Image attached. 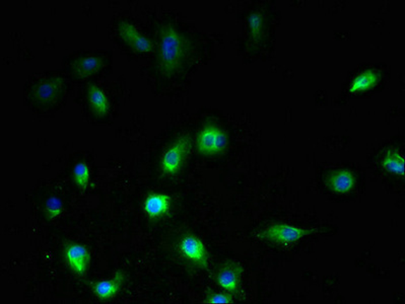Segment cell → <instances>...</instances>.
I'll use <instances>...</instances> for the list:
<instances>
[{
    "instance_id": "cell-7",
    "label": "cell",
    "mask_w": 405,
    "mask_h": 304,
    "mask_svg": "<svg viewBox=\"0 0 405 304\" xmlns=\"http://www.w3.org/2000/svg\"><path fill=\"white\" fill-rule=\"evenodd\" d=\"M119 36L128 46L138 53L147 54L154 50V43L151 39L144 36L139 29L127 20H122L118 27Z\"/></svg>"
},
{
    "instance_id": "cell-19",
    "label": "cell",
    "mask_w": 405,
    "mask_h": 304,
    "mask_svg": "<svg viewBox=\"0 0 405 304\" xmlns=\"http://www.w3.org/2000/svg\"><path fill=\"white\" fill-rule=\"evenodd\" d=\"M247 24L251 38L259 40L264 29L263 15L259 11H253L248 17Z\"/></svg>"
},
{
    "instance_id": "cell-20",
    "label": "cell",
    "mask_w": 405,
    "mask_h": 304,
    "mask_svg": "<svg viewBox=\"0 0 405 304\" xmlns=\"http://www.w3.org/2000/svg\"><path fill=\"white\" fill-rule=\"evenodd\" d=\"M206 303L209 304H230L233 303V296L228 292H216L207 296Z\"/></svg>"
},
{
    "instance_id": "cell-16",
    "label": "cell",
    "mask_w": 405,
    "mask_h": 304,
    "mask_svg": "<svg viewBox=\"0 0 405 304\" xmlns=\"http://www.w3.org/2000/svg\"><path fill=\"white\" fill-rule=\"evenodd\" d=\"M382 167L391 174L397 176L404 177V156L401 152L397 149H389L386 151L385 156H383L381 161Z\"/></svg>"
},
{
    "instance_id": "cell-15",
    "label": "cell",
    "mask_w": 405,
    "mask_h": 304,
    "mask_svg": "<svg viewBox=\"0 0 405 304\" xmlns=\"http://www.w3.org/2000/svg\"><path fill=\"white\" fill-rule=\"evenodd\" d=\"M381 80V73L376 69H367L359 73L354 78L351 85H349V94L363 93L369 91L378 85Z\"/></svg>"
},
{
    "instance_id": "cell-4",
    "label": "cell",
    "mask_w": 405,
    "mask_h": 304,
    "mask_svg": "<svg viewBox=\"0 0 405 304\" xmlns=\"http://www.w3.org/2000/svg\"><path fill=\"white\" fill-rule=\"evenodd\" d=\"M229 145V137L222 127L207 123L200 129L197 137V147L200 154L216 156L224 153Z\"/></svg>"
},
{
    "instance_id": "cell-18",
    "label": "cell",
    "mask_w": 405,
    "mask_h": 304,
    "mask_svg": "<svg viewBox=\"0 0 405 304\" xmlns=\"http://www.w3.org/2000/svg\"><path fill=\"white\" fill-rule=\"evenodd\" d=\"M64 210V204L61 198L57 196H51L46 200L44 205V211L48 220H56L62 215Z\"/></svg>"
},
{
    "instance_id": "cell-2",
    "label": "cell",
    "mask_w": 405,
    "mask_h": 304,
    "mask_svg": "<svg viewBox=\"0 0 405 304\" xmlns=\"http://www.w3.org/2000/svg\"><path fill=\"white\" fill-rule=\"evenodd\" d=\"M316 232H318L317 228H303L289 223L278 222L269 225L262 232H257L255 236L258 237L260 241L280 246H291Z\"/></svg>"
},
{
    "instance_id": "cell-8",
    "label": "cell",
    "mask_w": 405,
    "mask_h": 304,
    "mask_svg": "<svg viewBox=\"0 0 405 304\" xmlns=\"http://www.w3.org/2000/svg\"><path fill=\"white\" fill-rule=\"evenodd\" d=\"M244 269L236 262H225L216 272V282L223 290L232 296H236L240 289Z\"/></svg>"
},
{
    "instance_id": "cell-13",
    "label": "cell",
    "mask_w": 405,
    "mask_h": 304,
    "mask_svg": "<svg viewBox=\"0 0 405 304\" xmlns=\"http://www.w3.org/2000/svg\"><path fill=\"white\" fill-rule=\"evenodd\" d=\"M104 68V59L98 55H87L80 57L73 64L75 75L80 80H87L95 75Z\"/></svg>"
},
{
    "instance_id": "cell-9",
    "label": "cell",
    "mask_w": 405,
    "mask_h": 304,
    "mask_svg": "<svg viewBox=\"0 0 405 304\" xmlns=\"http://www.w3.org/2000/svg\"><path fill=\"white\" fill-rule=\"evenodd\" d=\"M172 197L166 192H151L142 202V211L151 220L165 217L172 209Z\"/></svg>"
},
{
    "instance_id": "cell-5",
    "label": "cell",
    "mask_w": 405,
    "mask_h": 304,
    "mask_svg": "<svg viewBox=\"0 0 405 304\" xmlns=\"http://www.w3.org/2000/svg\"><path fill=\"white\" fill-rule=\"evenodd\" d=\"M178 252L186 261L197 268L206 269L208 266L209 253L206 243L194 234L182 237L178 243Z\"/></svg>"
},
{
    "instance_id": "cell-10",
    "label": "cell",
    "mask_w": 405,
    "mask_h": 304,
    "mask_svg": "<svg viewBox=\"0 0 405 304\" xmlns=\"http://www.w3.org/2000/svg\"><path fill=\"white\" fill-rule=\"evenodd\" d=\"M125 283V274L122 271L115 272L110 278L96 281L93 292L100 300L110 301L118 296Z\"/></svg>"
},
{
    "instance_id": "cell-17",
    "label": "cell",
    "mask_w": 405,
    "mask_h": 304,
    "mask_svg": "<svg viewBox=\"0 0 405 304\" xmlns=\"http://www.w3.org/2000/svg\"><path fill=\"white\" fill-rule=\"evenodd\" d=\"M73 177L78 190L85 192L91 185V167L85 160L77 161L73 169Z\"/></svg>"
},
{
    "instance_id": "cell-6",
    "label": "cell",
    "mask_w": 405,
    "mask_h": 304,
    "mask_svg": "<svg viewBox=\"0 0 405 304\" xmlns=\"http://www.w3.org/2000/svg\"><path fill=\"white\" fill-rule=\"evenodd\" d=\"M63 258L69 270L80 277L86 276L91 267L92 255L82 243H68L63 248Z\"/></svg>"
},
{
    "instance_id": "cell-11",
    "label": "cell",
    "mask_w": 405,
    "mask_h": 304,
    "mask_svg": "<svg viewBox=\"0 0 405 304\" xmlns=\"http://www.w3.org/2000/svg\"><path fill=\"white\" fill-rule=\"evenodd\" d=\"M64 78L53 77L38 82L34 87V98L40 103H52L63 89Z\"/></svg>"
},
{
    "instance_id": "cell-3",
    "label": "cell",
    "mask_w": 405,
    "mask_h": 304,
    "mask_svg": "<svg viewBox=\"0 0 405 304\" xmlns=\"http://www.w3.org/2000/svg\"><path fill=\"white\" fill-rule=\"evenodd\" d=\"M192 147V140L188 134L178 136L163 151L160 158L161 172L166 176H176L185 165Z\"/></svg>"
},
{
    "instance_id": "cell-12",
    "label": "cell",
    "mask_w": 405,
    "mask_h": 304,
    "mask_svg": "<svg viewBox=\"0 0 405 304\" xmlns=\"http://www.w3.org/2000/svg\"><path fill=\"white\" fill-rule=\"evenodd\" d=\"M87 100L96 116L105 117L106 115L109 114L110 108H111L109 96L100 85H89Z\"/></svg>"
},
{
    "instance_id": "cell-1",
    "label": "cell",
    "mask_w": 405,
    "mask_h": 304,
    "mask_svg": "<svg viewBox=\"0 0 405 304\" xmlns=\"http://www.w3.org/2000/svg\"><path fill=\"white\" fill-rule=\"evenodd\" d=\"M158 65L164 75H171L185 57L186 42L175 25H165L158 36Z\"/></svg>"
},
{
    "instance_id": "cell-14",
    "label": "cell",
    "mask_w": 405,
    "mask_h": 304,
    "mask_svg": "<svg viewBox=\"0 0 405 304\" xmlns=\"http://www.w3.org/2000/svg\"><path fill=\"white\" fill-rule=\"evenodd\" d=\"M356 183V176L349 170H337L329 176L328 181L329 188L337 194H347L353 190Z\"/></svg>"
}]
</instances>
